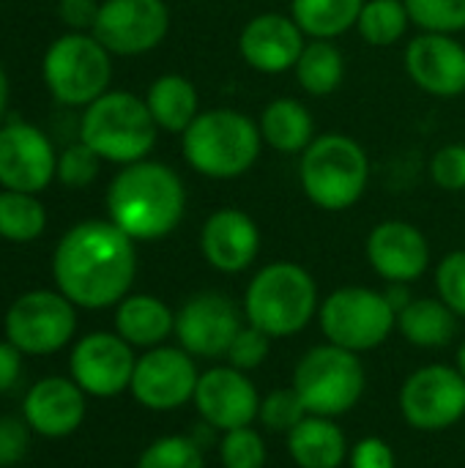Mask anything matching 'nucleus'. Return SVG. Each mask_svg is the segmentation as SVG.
<instances>
[{
	"label": "nucleus",
	"mask_w": 465,
	"mask_h": 468,
	"mask_svg": "<svg viewBox=\"0 0 465 468\" xmlns=\"http://www.w3.org/2000/svg\"><path fill=\"white\" fill-rule=\"evenodd\" d=\"M137 274L134 241L110 219H88L66 230L52 255L58 291L82 310L115 307Z\"/></svg>",
	"instance_id": "f257e3e1"
},
{
	"label": "nucleus",
	"mask_w": 465,
	"mask_h": 468,
	"mask_svg": "<svg viewBox=\"0 0 465 468\" xmlns=\"http://www.w3.org/2000/svg\"><path fill=\"white\" fill-rule=\"evenodd\" d=\"M186 211V189L178 173L162 162H134L110 181L107 214L132 241L170 236Z\"/></svg>",
	"instance_id": "f03ea898"
},
{
	"label": "nucleus",
	"mask_w": 465,
	"mask_h": 468,
	"mask_svg": "<svg viewBox=\"0 0 465 468\" xmlns=\"http://www.w3.org/2000/svg\"><path fill=\"white\" fill-rule=\"evenodd\" d=\"M181 148L186 165L211 178L233 181L241 178L263 151L260 126L230 107L203 110L192 126L181 134Z\"/></svg>",
	"instance_id": "7ed1b4c3"
},
{
	"label": "nucleus",
	"mask_w": 465,
	"mask_h": 468,
	"mask_svg": "<svg viewBox=\"0 0 465 468\" xmlns=\"http://www.w3.org/2000/svg\"><path fill=\"white\" fill-rule=\"evenodd\" d=\"M321 299L315 277L291 261L266 263L247 285L244 318L271 340L293 337L318 315Z\"/></svg>",
	"instance_id": "20e7f679"
},
{
	"label": "nucleus",
	"mask_w": 465,
	"mask_h": 468,
	"mask_svg": "<svg viewBox=\"0 0 465 468\" xmlns=\"http://www.w3.org/2000/svg\"><path fill=\"white\" fill-rule=\"evenodd\" d=\"M299 181L321 211H348L367 192L370 156L348 134H321L301 151Z\"/></svg>",
	"instance_id": "39448f33"
},
{
	"label": "nucleus",
	"mask_w": 465,
	"mask_h": 468,
	"mask_svg": "<svg viewBox=\"0 0 465 468\" xmlns=\"http://www.w3.org/2000/svg\"><path fill=\"white\" fill-rule=\"evenodd\" d=\"M156 121L145 104L126 90H107L90 101L79 121V140L104 162L134 165L156 145Z\"/></svg>",
	"instance_id": "423d86ee"
},
{
	"label": "nucleus",
	"mask_w": 465,
	"mask_h": 468,
	"mask_svg": "<svg viewBox=\"0 0 465 468\" xmlns=\"http://www.w3.org/2000/svg\"><path fill=\"white\" fill-rule=\"evenodd\" d=\"M291 387L299 392L307 414L337 420L359 406L367 387V373L359 354L323 343L301 354L293 367Z\"/></svg>",
	"instance_id": "0eeeda50"
},
{
	"label": "nucleus",
	"mask_w": 465,
	"mask_h": 468,
	"mask_svg": "<svg viewBox=\"0 0 465 468\" xmlns=\"http://www.w3.org/2000/svg\"><path fill=\"white\" fill-rule=\"evenodd\" d=\"M318 324L326 343L354 354H365L392 337V332L397 329V310L381 291L345 285L332 291L321 302Z\"/></svg>",
	"instance_id": "6e6552de"
},
{
	"label": "nucleus",
	"mask_w": 465,
	"mask_h": 468,
	"mask_svg": "<svg viewBox=\"0 0 465 468\" xmlns=\"http://www.w3.org/2000/svg\"><path fill=\"white\" fill-rule=\"evenodd\" d=\"M110 80V52L93 33H66L44 55V82L60 104L88 107L107 93Z\"/></svg>",
	"instance_id": "1a4fd4ad"
},
{
	"label": "nucleus",
	"mask_w": 465,
	"mask_h": 468,
	"mask_svg": "<svg viewBox=\"0 0 465 468\" xmlns=\"http://www.w3.org/2000/svg\"><path fill=\"white\" fill-rule=\"evenodd\" d=\"M77 335V307L60 291H27L11 302L3 337L25 356H52Z\"/></svg>",
	"instance_id": "9d476101"
},
{
	"label": "nucleus",
	"mask_w": 465,
	"mask_h": 468,
	"mask_svg": "<svg viewBox=\"0 0 465 468\" xmlns=\"http://www.w3.org/2000/svg\"><path fill=\"white\" fill-rule=\"evenodd\" d=\"M400 414L419 433H441L465 417V378L458 367L425 365L400 387Z\"/></svg>",
	"instance_id": "9b49d317"
},
{
	"label": "nucleus",
	"mask_w": 465,
	"mask_h": 468,
	"mask_svg": "<svg viewBox=\"0 0 465 468\" xmlns=\"http://www.w3.org/2000/svg\"><path fill=\"white\" fill-rule=\"evenodd\" d=\"M197 381L200 370L192 354L181 346H156L137 356L129 392L143 409L167 414L192 403Z\"/></svg>",
	"instance_id": "f8f14e48"
},
{
	"label": "nucleus",
	"mask_w": 465,
	"mask_h": 468,
	"mask_svg": "<svg viewBox=\"0 0 465 468\" xmlns=\"http://www.w3.org/2000/svg\"><path fill=\"white\" fill-rule=\"evenodd\" d=\"M134 365V348L118 332H90L74 343L69 376L88 398L107 400L129 392Z\"/></svg>",
	"instance_id": "ddd939ff"
},
{
	"label": "nucleus",
	"mask_w": 465,
	"mask_h": 468,
	"mask_svg": "<svg viewBox=\"0 0 465 468\" xmlns=\"http://www.w3.org/2000/svg\"><path fill=\"white\" fill-rule=\"evenodd\" d=\"M241 307L217 291L189 296L175 313V340L195 359H219L244 326Z\"/></svg>",
	"instance_id": "4468645a"
},
{
	"label": "nucleus",
	"mask_w": 465,
	"mask_h": 468,
	"mask_svg": "<svg viewBox=\"0 0 465 468\" xmlns=\"http://www.w3.org/2000/svg\"><path fill=\"white\" fill-rule=\"evenodd\" d=\"M170 30L164 0H104L93 25V36L110 55H143L156 49Z\"/></svg>",
	"instance_id": "2eb2a0df"
},
{
	"label": "nucleus",
	"mask_w": 465,
	"mask_h": 468,
	"mask_svg": "<svg viewBox=\"0 0 465 468\" xmlns=\"http://www.w3.org/2000/svg\"><path fill=\"white\" fill-rule=\"evenodd\" d=\"M58 178L52 143L36 126L14 118L0 126V184L11 192L38 195Z\"/></svg>",
	"instance_id": "dca6fc26"
},
{
	"label": "nucleus",
	"mask_w": 465,
	"mask_h": 468,
	"mask_svg": "<svg viewBox=\"0 0 465 468\" xmlns=\"http://www.w3.org/2000/svg\"><path fill=\"white\" fill-rule=\"evenodd\" d=\"M192 406L211 431L227 433L236 428H247L258 420L260 395L244 370L222 365L200 373Z\"/></svg>",
	"instance_id": "f3484780"
},
{
	"label": "nucleus",
	"mask_w": 465,
	"mask_h": 468,
	"mask_svg": "<svg viewBox=\"0 0 465 468\" xmlns=\"http://www.w3.org/2000/svg\"><path fill=\"white\" fill-rule=\"evenodd\" d=\"M370 269L389 285L417 282L430 266V244L425 233L403 219L378 222L365 241Z\"/></svg>",
	"instance_id": "a211bd4d"
},
{
	"label": "nucleus",
	"mask_w": 465,
	"mask_h": 468,
	"mask_svg": "<svg viewBox=\"0 0 465 468\" xmlns=\"http://www.w3.org/2000/svg\"><path fill=\"white\" fill-rule=\"evenodd\" d=\"M88 414V395L69 376H47L36 381L22 400V417L41 439L74 436Z\"/></svg>",
	"instance_id": "6ab92c4d"
},
{
	"label": "nucleus",
	"mask_w": 465,
	"mask_h": 468,
	"mask_svg": "<svg viewBox=\"0 0 465 468\" xmlns=\"http://www.w3.org/2000/svg\"><path fill=\"white\" fill-rule=\"evenodd\" d=\"M406 71L414 85L430 96H463L465 47L447 33H419L406 47Z\"/></svg>",
	"instance_id": "aec40b11"
},
{
	"label": "nucleus",
	"mask_w": 465,
	"mask_h": 468,
	"mask_svg": "<svg viewBox=\"0 0 465 468\" xmlns=\"http://www.w3.org/2000/svg\"><path fill=\"white\" fill-rule=\"evenodd\" d=\"M304 44L307 36L296 19L277 11L252 16L238 36V52L244 63L260 74H285L296 69Z\"/></svg>",
	"instance_id": "412c9836"
},
{
	"label": "nucleus",
	"mask_w": 465,
	"mask_h": 468,
	"mask_svg": "<svg viewBox=\"0 0 465 468\" xmlns=\"http://www.w3.org/2000/svg\"><path fill=\"white\" fill-rule=\"evenodd\" d=\"M200 252L211 269L222 274H241L260 252V230L247 211L219 208L203 222Z\"/></svg>",
	"instance_id": "4be33fe9"
},
{
	"label": "nucleus",
	"mask_w": 465,
	"mask_h": 468,
	"mask_svg": "<svg viewBox=\"0 0 465 468\" xmlns=\"http://www.w3.org/2000/svg\"><path fill=\"white\" fill-rule=\"evenodd\" d=\"M115 332L132 346L151 351L175 335V313L151 293H129L115 304Z\"/></svg>",
	"instance_id": "5701e85b"
},
{
	"label": "nucleus",
	"mask_w": 465,
	"mask_h": 468,
	"mask_svg": "<svg viewBox=\"0 0 465 468\" xmlns=\"http://www.w3.org/2000/svg\"><path fill=\"white\" fill-rule=\"evenodd\" d=\"M288 455L299 468H340L348 461V439L329 417L307 414L288 436Z\"/></svg>",
	"instance_id": "b1692460"
},
{
	"label": "nucleus",
	"mask_w": 465,
	"mask_h": 468,
	"mask_svg": "<svg viewBox=\"0 0 465 468\" xmlns=\"http://www.w3.org/2000/svg\"><path fill=\"white\" fill-rule=\"evenodd\" d=\"M458 315L436 296L411 299L397 313V329L414 348H447L458 335Z\"/></svg>",
	"instance_id": "393cba45"
},
{
	"label": "nucleus",
	"mask_w": 465,
	"mask_h": 468,
	"mask_svg": "<svg viewBox=\"0 0 465 468\" xmlns=\"http://www.w3.org/2000/svg\"><path fill=\"white\" fill-rule=\"evenodd\" d=\"M260 134L269 148L277 154H301L315 140V121L304 101L282 96L263 107L260 112Z\"/></svg>",
	"instance_id": "a878e982"
},
{
	"label": "nucleus",
	"mask_w": 465,
	"mask_h": 468,
	"mask_svg": "<svg viewBox=\"0 0 465 468\" xmlns=\"http://www.w3.org/2000/svg\"><path fill=\"white\" fill-rule=\"evenodd\" d=\"M145 104L156 126L173 134H184L192 126V121L203 112L195 82L181 74H164L153 80L148 88Z\"/></svg>",
	"instance_id": "bb28decb"
},
{
	"label": "nucleus",
	"mask_w": 465,
	"mask_h": 468,
	"mask_svg": "<svg viewBox=\"0 0 465 468\" xmlns=\"http://www.w3.org/2000/svg\"><path fill=\"white\" fill-rule=\"evenodd\" d=\"M365 0H291V16L307 38H329L356 27Z\"/></svg>",
	"instance_id": "cd10ccee"
},
{
	"label": "nucleus",
	"mask_w": 465,
	"mask_h": 468,
	"mask_svg": "<svg viewBox=\"0 0 465 468\" xmlns=\"http://www.w3.org/2000/svg\"><path fill=\"white\" fill-rule=\"evenodd\" d=\"M296 80L310 96H329L345 80V58L329 38H310L296 60Z\"/></svg>",
	"instance_id": "c85d7f7f"
},
{
	"label": "nucleus",
	"mask_w": 465,
	"mask_h": 468,
	"mask_svg": "<svg viewBox=\"0 0 465 468\" xmlns=\"http://www.w3.org/2000/svg\"><path fill=\"white\" fill-rule=\"evenodd\" d=\"M47 228V211L36 195L27 192H0V239L14 244H27L38 239Z\"/></svg>",
	"instance_id": "c756f323"
},
{
	"label": "nucleus",
	"mask_w": 465,
	"mask_h": 468,
	"mask_svg": "<svg viewBox=\"0 0 465 468\" xmlns=\"http://www.w3.org/2000/svg\"><path fill=\"white\" fill-rule=\"evenodd\" d=\"M411 25L406 0H365L356 30L373 47L397 44Z\"/></svg>",
	"instance_id": "7c9ffc66"
},
{
	"label": "nucleus",
	"mask_w": 465,
	"mask_h": 468,
	"mask_svg": "<svg viewBox=\"0 0 465 468\" xmlns=\"http://www.w3.org/2000/svg\"><path fill=\"white\" fill-rule=\"evenodd\" d=\"M134 468H206V455L192 436H162L140 452Z\"/></svg>",
	"instance_id": "2f4dec72"
},
{
	"label": "nucleus",
	"mask_w": 465,
	"mask_h": 468,
	"mask_svg": "<svg viewBox=\"0 0 465 468\" xmlns=\"http://www.w3.org/2000/svg\"><path fill=\"white\" fill-rule=\"evenodd\" d=\"M406 8L422 33L455 36L465 30V0H406Z\"/></svg>",
	"instance_id": "473e14b6"
},
{
	"label": "nucleus",
	"mask_w": 465,
	"mask_h": 468,
	"mask_svg": "<svg viewBox=\"0 0 465 468\" xmlns=\"http://www.w3.org/2000/svg\"><path fill=\"white\" fill-rule=\"evenodd\" d=\"M219 461L225 468H263L269 461V450L263 433L252 425L222 433Z\"/></svg>",
	"instance_id": "72a5a7b5"
},
{
	"label": "nucleus",
	"mask_w": 465,
	"mask_h": 468,
	"mask_svg": "<svg viewBox=\"0 0 465 468\" xmlns=\"http://www.w3.org/2000/svg\"><path fill=\"white\" fill-rule=\"evenodd\" d=\"M307 417V409L299 398V392L293 387H282V389H271L266 398H260V409H258V422L271 431V433H291L301 420Z\"/></svg>",
	"instance_id": "f704fd0d"
},
{
	"label": "nucleus",
	"mask_w": 465,
	"mask_h": 468,
	"mask_svg": "<svg viewBox=\"0 0 465 468\" xmlns=\"http://www.w3.org/2000/svg\"><path fill=\"white\" fill-rule=\"evenodd\" d=\"M101 162L104 159L90 145H85L79 140V143L69 145L58 156V181L66 184V186H71V189H82V186H88V184L96 181Z\"/></svg>",
	"instance_id": "c9c22d12"
},
{
	"label": "nucleus",
	"mask_w": 465,
	"mask_h": 468,
	"mask_svg": "<svg viewBox=\"0 0 465 468\" xmlns=\"http://www.w3.org/2000/svg\"><path fill=\"white\" fill-rule=\"evenodd\" d=\"M269 351H271V337L266 332H260L258 326L244 324L238 329V335L233 337L225 359H227L230 367L244 370V373H252V370H258L269 359Z\"/></svg>",
	"instance_id": "e433bc0d"
},
{
	"label": "nucleus",
	"mask_w": 465,
	"mask_h": 468,
	"mask_svg": "<svg viewBox=\"0 0 465 468\" xmlns=\"http://www.w3.org/2000/svg\"><path fill=\"white\" fill-rule=\"evenodd\" d=\"M436 291L458 318H465V250H455L441 258L436 266Z\"/></svg>",
	"instance_id": "4c0bfd02"
},
{
	"label": "nucleus",
	"mask_w": 465,
	"mask_h": 468,
	"mask_svg": "<svg viewBox=\"0 0 465 468\" xmlns=\"http://www.w3.org/2000/svg\"><path fill=\"white\" fill-rule=\"evenodd\" d=\"M430 178L436 186L447 192H460L465 189V145L452 143L444 145L433 154L430 159Z\"/></svg>",
	"instance_id": "58836bf2"
},
{
	"label": "nucleus",
	"mask_w": 465,
	"mask_h": 468,
	"mask_svg": "<svg viewBox=\"0 0 465 468\" xmlns=\"http://www.w3.org/2000/svg\"><path fill=\"white\" fill-rule=\"evenodd\" d=\"M30 425L25 422V417H0V468L16 466L25 461L27 450H30Z\"/></svg>",
	"instance_id": "ea45409f"
},
{
	"label": "nucleus",
	"mask_w": 465,
	"mask_h": 468,
	"mask_svg": "<svg viewBox=\"0 0 465 468\" xmlns=\"http://www.w3.org/2000/svg\"><path fill=\"white\" fill-rule=\"evenodd\" d=\"M348 466L351 468H397V458L389 441L378 436L359 439L351 452H348Z\"/></svg>",
	"instance_id": "a19ab883"
},
{
	"label": "nucleus",
	"mask_w": 465,
	"mask_h": 468,
	"mask_svg": "<svg viewBox=\"0 0 465 468\" xmlns=\"http://www.w3.org/2000/svg\"><path fill=\"white\" fill-rule=\"evenodd\" d=\"M99 5L101 3H96V0H60L58 14L69 27L82 33V30H93L96 16H99Z\"/></svg>",
	"instance_id": "79ce46f5"
},
{
	"label": "nucleus",
	"mask_w": 465,
	"mask_h": 468,
	"mask_svg": "<svg viewBox=\"0 0 465 468\" xmlns=\"http://www.w3.org/2000/svg\"><path fill=\"white\" fill-rule=\"evenodd\" d=\"M22 351H16L8 340H0V395L11 392L22 378Z\"/></svg>",
	"instance_id": "37998d69"
},
{
	"label": "nucleus",
	"mask_w": 465,
	"mask_h": 468,
	"mask_svg": "<svg viewBox=\"0 0 465 468\" xmlns=\"http://www.w3.org/2000/svg\"><path fill=\"white\" fill-rule=\"evenodd\" d=\"M5 107H8V77L0 66V126H3V118H5Z\"/></svg>",
	"instance_id": "c03bdc74"
},
{
	"label": "nucleus",
	"mask_w": 465,
	"mask_h": 468,
	"mask_svg": "<svg viewBox=\"0 0 465 468\" xmlns=\"http://www.w3.org/2000/svg\"><path fill=\"white\" fill-rule=\"evenodd\" d=\"M460 373H463V378H465V340L460 343V348H458V365H455Z\"/></svg>",
	"instance_id": "a18cd8bd"
}]
</instances>
